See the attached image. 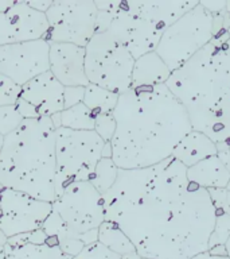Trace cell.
<instances>
[{
    "label": "cell",
    "mask_w": 230,
    "mask_h": 259,
    "mask_svg": "<svg viewBox=\"0 0 230 259\" xmlns=\"http://www.w3.org/2000/svg\"><path fill=\"white\" fill-rule=\"evenodd\" d=\"M186 171L174 157L144 169H119L102 194L105 220L128 236L141 258L191 259L209 250L217 210Z\"/></svg>",
    "instance_id": "obj_1"
},
{
    "label": "cell",
    "mask_w": 230,
    "mask_h": 259,
    "mask_svg": "<svg viewBox=\"0 0 230 259\" xmlns=\"http://www.w3.org/2000/svg\"><path fill=\"white\" fill-rule=\"evenodd\" d=\"M112 113L116 120L112 159L123 170L144 169L168 159L193 130L185 107L165 84L137 87L119 95Z\"/></svg>",
    "instance_id": "obj_2"
},
{
    "label": "cell",
    "mask_w": 230,
    "mask_h": 259,
    "mask_svg": "<svg viewBox=\"0 0 230 259\" xmlns=\"http://www.w3.org/2000/svg\"><path fill=\"white\" fill-rule=\"evenodd\" d=\"M165 85L185 107L193 130L214 143H230V38L210 40Z\"/></svg>",
    "instance_id": "obj_3"
},
{
    "label": "cell",
    "mask_w": 230,
    "mask_h": 259,
    "mask_svg": "<svg viewBox=\"0 0 230 259\" xmlns=\"http://www.w3.org/2000/svg\"><path fill=\"white\" fill-rule=\"evenodd\" d=\"M55 127L50 117L27 119L4 138L0 149V185L36 200L54 202Z\"/></svg>",
    "instance_id": "obj_4"
},
{
    "label": "cell",
    "mask_w": 230,
    "mask_h": 259,
    "mask_svg": "<svg viewBox=\"0 0 230 259\" xmlns=\"http://www.w3.org/2000/svg\"><path fill=\"white\" fill-rule=\"evenodd\" d=\"M52 209L42 230L47 243L80 240L86 246L96 243L98 228L105 222L104 197L90 182L68 186L51 204Z\"/></svg>",
    "instance_id": "obj_5"
},
{
    "label": "cell",
    "mask_w": 230,
    "mask_h": 259,
    "mask_svg": "<svg viewBox=\"0 0 230 259\" xmlns=\"http://www.w3.org/2000/svg\"><path fill=\"white\" fill-rule=\"evenodd\" d=\"M105 142L94 131L55 130V190L62 194L76 182H90L102 158Z\"/></svg>",
    "instance_id": "obj_6"
},
{
    "label": "cell",
    "mask_w": 230,
    "mask_h": 259,
    "mask_svg": "<svg viewBox=\"0 0 230 259\" xmlns=\"http://www.w3.org/2000/svg\"><path fill=\"white\" fill-rule=\"evenodd\" d=\"M135 58L110 32H96L85 46V74L89 84L123 95L132 88Z\"/></svg>",
    "instance_id": "obj_7"
},
{
    "label": "cell",
    "mask_w": 230,
    "mask_h": 259,
    "mask_svg": "<svg viewBox=\"0 0 230 259\" xmlns=\"http://www.w3.org/2000/svg\"><path fill=\"white\" fill-rule=\"evenodd\" d=\"M213 38V15L201 3L167 27L156 53L171 73L182 68Z\"/></svg>",
    "instance_id": "obj_8"
},
{
    "label": "cell",
    "mask_w": 230,
    "mask_h": 259,
    "mask_svg": "<svg viewBox=\"0 0 230 259\" xmlns=\"http://www.w3.org/2000/svg\"><path fill=\"white\" fill-rule=\"evenodd\" d=\"M96 7L112 12L113 19L108 32L127 48L135 60L156 50L165 27L133 10L131 0L96 2Z\"/></svg>",
    "instance_id": "obj_9"
},
{
    "label": "cell",
    "mask_w": 230,
    "mask_h": 259,
    "mask_svg": "<svg viewBox=\"0 0 230 259\" xmlns=\"http://www.w3.org/2000/svg\"><path fill=\"white\" fill-rule=\"evenodd\" d=\"M98 10L93 0L52 2L46 11L48 31L44 39L50 44H70L85 48L96 34Z\"/></svg>",
    "instance_id": "obj_10"
},
{
    "label": "cell",
    "mask_w": 230,
    "mask_h": 259,
    "mask_svg": "<svg viewBox=\"0 0 230 259\" xmlns=\"http://www.w3.org/2000/svg\"><path fill=\"white\" fill-rule=\"evenodd\" d=\"M50 42L43 39L0 46V74L22 88L48 72Z\"/></svg>",
    "instance_id": "obj_11"
},
{
    "label": "cell",
    "mask_w": 230,
    "mask_h": 259,
    "mask_svg": "<svg viewBox=\"0 0 230 259\" xmlns=\"http://www.w3.org/2000/svg\"><path fill=\"white\" fill-rule=\"evenodd\" d=\"M51 209V202L3 188L0 197V230L7 238L40 230Z\"/></svg>",
    "instance_id": "obj_12"
},
{
    "label": "cell",
    "mask_w": 230,
    "mask_h": 259,
    "mask_svg": "<svg viewBox=\"0 0 230 259\" xmlns=\"http://www.w3.org/2000/svg\"><path fill=\"white\" fill-rule=\"evenodd\" d=\"M47 31L46 15L32 10L27 2H15L0 14V46L43 39Z\"/></svg>",
    "instance_id": "obj_13"
},
{
    "label": "cell",
    "mask_w": 230,
    "mask_h": 259,
    "mask_svg": "<svg viewBox=\"0 0 230 259\" xmlns=\"http://www.w3.org/2000/svg\"><path fill=\"white\" fill-rule=\"evenodd\" d=\"M48 72L68 87H88L85 74V48L70 44H50Z\"/></svg>",
    "instance_id": "obj_14"
},
{
    "label": "cell",
    "mask_w": 230,
    "mask_h": 259,
    "mask_svg": "<svg viewBox=\"0 0 230 259\" xmlns=\"http://www.w3.org/2000/svg\"><path fill=\"white\" fill-rule=\"evenodd\" d=\"M64 93V85L51 73L46 72L23 85L19 97L30 103L40 117H51L65 109Z\"/></svg>",
    "instance_id": "obj_15"
},
{
    "label": "cell",
    "mask_w": 230,
    "mask_h": 259,
    "mask_svg": "<svg viewBox=\"0 0 230 259\" xmlns=\"http://www.w3.org/2000/svg\"><path fill=\"white\" fill-rule=\"evenodd\" d=\"M217 155V146L207 135L191 130L174 149L172 157L186 167L197 165L206 158Z\"/></svg>",
    "instance_id": "obj_16"
},
{
    "label": "cell",
    "mask_w": 230,
    "mask_h": 259,
    "mask_svg": "<svg viewBox=\"0 0 230 259\" xmlns=\"http://www.w3.org/2000/svg\"><path fill=\"white\" fill-rule=\"evenodd\" d=\"M186 176L189 182L206 190L211 188L226 189L230 181V173L222 165L217 155L206 158L198 162L197 165L187 167Z\"/></svg>",
    "instance_id": "obj_17"
},
{
    "label": "cell",
    "mask_w": 230,
    "mask_h": 259,
    "mask_svg": "<svg viewBox=\"0 0 230 259\" xmlns=\"http://www.w3.org/2000/svg\"><path fill=\"white\" fill-rule=\"evenodd\" d=\"M171 70L156 53H148L135 60L132 70V88L165 84Z\"/></svg>",
    "instance_id": "obj_18"
},
{
    "label": "cell",
    "mask_w": 230,
    "mask_h": 259,
    "mask_svg": "<svg viewBox=\"0 0 230 259\" xmlns=\"http://www.w3.org/2000/svg\"><path fill=\"white\" fill-rule=\"evenodd\" d=\"M3 259H72L54 244H26L20 247L4 246Z\"/></svg>",
    "instance_id": "obj_19"
},
{
    "label": "cell",
    "mask_w": 230,
    "mask_h": 259,
    "mask_svg": "<svg viewBox=\"0 0 230 259\" xmlns=\"http://www.w3.org/2000/svg\"><path fill=\"white\" fill-rule=\"evenodd\" d=\"M97 242L101 243L102 246L106 247L108 250H110L114 254H119L120 256L136 251L132 242L128 239V236L116 224L106 222V220L98 228Z\"/></svg>",
    "instance_id": "obj_20"
},
{
    "label": "cell",
    "mask_w": 230,
    "mask_h": 259,
    "mask_svg": "<svg viewBox=\"0 0 230 259\" xmlns=\"http://www.w3.org/2000/svg\"><path fill=\"white\" fill-rule=\"evenodd\" d=\"M117 101H119L117 93H113L108 89L100 88L93 84L85 87L82 103L92 111L94 116L101 115V113H112L113 109L116 108Z\"/></svg>",
    "instance_id": "obj_21"
},
{
    "label": "cell",
    "mask_w": 230,
    "mask_h": 259,
    "mask_svg": "<svg viewBox=\"0 0 230 259\" xmlns=\"http://www.w3.org/2000/svg\"><path fill=\"white\" fill-rule=\"evenodd\" d=\"M94 119H96V116L84 103H80V104L66 108L62 112H60L61 127L77 130V131H92V130H94Z\"/></svg>",
    "instance_id": "obj_22"
},
{
    "label": "cell",
    "mask_w": 230,
    "mask_h": 259,
    "mask_svg": "<svg viewBox=\"0 0 230 259\" xmlns=\"http://www.w3.org/2000/svg\"><path fill=\"white\" fill-rule=\"evenodd\" d=\"M117 174H119V167L113 162L112 158H101L93 173L90 184L101 194H105L116 182Z\"/></svg>",
    "instance_id": "obj_23"
},
{
    "label": "cell",
    "mask_w": 230,
    "mask_h": 259,
    "mask_svg": "<svg viewBox=\"0 0 230 259\" xmlns=\"http://www.w3.org/2000/svg\"><path fill=\"white\" fill-rule=\"evenodd\" d=\"M23 120L24 119L20 116L15 104L2 105L0 107V135L3 138L10 135L23 123Z\"/></svg>",
    "instance_id": "obj_24"
},
{
    "label": "cell",
    "mask_w": 230,
    "mask_h": 259,
    "mask_svg": "<svg viewBox=\"0 0 230 259\" xmlns=\"http://www.w3.org/2000/svg\"><path fill=\"white\" fill-rule=\"evenodd\" d=\"M230 238V214L217 213L215 226L210 235L209 250L215 246H225L227 239Z\"/></svg>",
    "instance_id": "obj_25"
},
{
    "label": "cell",
    "mask_w": 230,
    "mask_h": 259,
    "mask_svg": "<svg viewBox=\"0 0 230 259\" xmlns=\"http://www.w3.org/2000/svg\"><path fill=\"white\" fill-rule=\"evenodd\" d=\"M94 133L105 142L110 143L114 131H116V120L113 117V113H101L96 115L94 119Z\"/></svg>",
    "instance_id": "obj_26"
},
{
    "label": "cell",
    "mask_w": 230,
    "mask_h": 259,
    "mask_svg": "<svg viewBox=\"0 0 230 259\" xmlns=\"http://www.w3.org/2000/svg\"><path fill=\"white\" fill-rule=\"evenodd\" d=\"M72 259H121V256L108 250L101 243L96 242L85 246L84 250L81 251L80 254H77L76 256H73Z\"/></svg>",
    "instance_id": "obj_27"
},
{
    "label": "cell",
    "mask_w": 230,
    "mask_h": 259,
    "mask_svg": "<svg viewBox=\"0 0 230 259\" xmlns=\"http://www.w3.org/2000/svg\"><path fill=\"white\" fill-rule=\"evenodd\" d=\"M46 242H47V236L40 228V230L27 232V234H20L8 238L7 244L10 247H20L26 246V244H44Z\"/></svg>",
    "instance_id": "obj_28"
},
{
    "label": "cell",
    "mask_w": 230,
    "mask_h": 259,
    "mask_svg": "<svg viewBox=\"0 0 230 259\" xmlns=\"http://www.w3.org/2000/svg\"><path fill=\"white\" fill-rule=\"evenodd\" d=\"M20 96V88L10 81L7 77L0 74V107L15 104Z\"/></svg>",
    "instance_id": "obj_29"
},
{
    "label": "cell",
    "mask_w": 230,
    "mask_h": 259,
    "mask_svg": "<svg viewBox=\"0 0 230 259\" xmlns=\"http://www.w3.org/2000/svg\"><path fill=\"white\" fill-rule=\"evenodd\" d=\"M85 87H68L65 88L64 93V107L65 109L74 107L84 101Z\"/></svg>",
    "instance_id": "obj_30"
},
{
    "label": "cell",
    "mask_w": 230,
    "mask_h": 259,
    "mask_svg": "<svg viewBox=\"0 0 230 259\" xmlns=\"http://www.w3.org/2000/svg\"><path fill=\"white\" fill-rule=\"evenodd\" d=\"M16 105V109L19 111L20 116L23 117L24 120H27V119H36V117H40L39 113H38V111H36L34 107H32L30 103H27L26 100H23V99H18L15 103Z\"/></svg>",
    "instance_id": "obj_31"
},
{
    "label": "cell",
    "mask_w": 230,
    "mask_h": 259,
    "mask_svg": "<svg viewBox=\"0 0 230 259\" xmlns=\"http://www.w3.org/2000/svg\"><path fill=\"white\" fill-rule=\"evenodd\" d=\"M217 146V157L221 161V163L225 166V169L230 173V150L229 145L225 142H219L215 143Z\"/></svg>",
    "instance_id": "obj_32"
},
{
    "label": "cell",
    "mask_w": 230,
    "mask_h": 259,
    "mask_svg": "<svg viewBox=\"0 0 230 259\" xmlns=\"http://www.w3.org/2000/svg\"><path fill=\"white\" fill-rule=\"evenodd\" d=\"M201 6L211 15H221L226 12V2L225 0H215V2H199Z\"/></svg>",
    "instance_id": "obj_33"
},
{
    "label": "cell",
    "mask_w": 230,
    "mask_h": 259,
    "mask_svg": "<svg viewBox=\"0 0 230 259\" xmlns=\"http://www.w3.org/2000/svg\"><path fill=\"white\" fill-rule=\"evenodd\" d=\"M27 4L32 10H35L38 12L46 14L48 8L51 7L52 2H47V0H36V2H27Z\"/></svg>",
    "instance_id": "obj_34"
},
{
    "label": "cell",
    "mask_w": 230,
    "mask_h": 259,
    "mask_svg": "<svg viewBox=\"0 0 230 259\" xmlns=\"http://www.w3.org/2000/svg\"><path fill=\"white\" fill-rule=\"evenodd\" d=\"M191 259H230L229 256H217V255H211L209 251H205L202 254H198L193 256Z\"/></svg>",
    "instance_id": "obj_35"
},
{
    "label": "cell",
    "mask_w": 230,
    "mask_h": 259,
    "mask_svg": "<svg viewBox=\"0 0 230 259\" xmlns=\"http://www.w3.org/2000/svg\"><path fill=\"white\" fill-rule=\"evenodd\" d=\"M207 251H209L211 255H217V256H227V252H226L225 246H215Z\"/></svg>",
    "instance_id": "obj_36"
},
{
    "label": "cell",
    "mask_w": 230,
    "mask_h": 259,
    "mask_svg": "<svg viewBox=\"0 0 230 259\" xmlns=\"http://www.w3.org/2000/svg\"><path fill=\"white\" fill-rule=\"evenodd\" d=\"M14 4H15V2H6V0H0V14H2V12H6L7 10H10Z\"/></svg>",
    "instance_id": "obj_37"
},
{
    "label": "cell",
    "mask_w": 230,
    "mask_h": 259,
    "mask_svg": "<svg viewBox=\"0 0 230 259\" xmlns=\"http://www.w3.org/2000/svg\"><path fill=\"white\" fill-rule=\"evenodd\" d=\"M102 158H112V147H110V143H105L104 150H102Z\"/></svg>",
    "instance_id": "obj_38"
},
{
    "label": "cell",
    "mask_w": 230,
    "mask_h": 259,
    "mask_svg": "<svg viewBox=\"0 0 230 259\" xmlns=\"http://www.w3.org/2000/svg\"><path fill=\"white\" fill-rule=\"evenodd\" d=\"M121 259H141V256L135 251V252H131V254L121 255Z\"/></svg>",
    "instance_id": "obj_39"
},
{
    "label": "cell",
    "mask_w": 230,
    "mask_h": 259,
    "mask_svg": "<svg viewBox=\"0 0 230 259\" xmlns=\"http://www.w3.org/2000/svg\"><path fill=\"white\" fill-rule=\"evenodd\" d=\"M7 240L8 238L4 235V232L2 230H0V246H6L7 244Z\"/></svg>",
    "instance_id": "obj_40"
},
{
    "label": "cell",
    "mask_w": 230,
    "mask_h": 259,
    "mask_svg": "<svg viewBox=\"0 0 230 259\" xmlns=\"http://www.w3.org/2000/svg\"><path fill=\"white\" fill-rule=\"evenodd\" d=\"M227 190V189H226ZM225 213L230 214V190H227V198H226V212Z\"/></svg>",
    "instance_id": "obj_41"
},
{
    "label": "cell",
    "mask_w": 230,
    "mask_h": 259,
    "mask_svg": "<svg viewBox=\"0 0 230 259\" xmlns=\"http://www.w3.org/2000/svg\"><path fill=\"white\" fill-rule=\"evenodd\" d=\"M225 247H226V252H227V256L230 258V238L227 239V242H226Z\"/></svg>",
    "instance_id": "obj_42"
},
{
    "label": "cell",
    "mask_w": 230,
    "mask_h": 259,
    "mask_svg": "<svg viewBox=\"0 0 230 259\" xmlns=\"http://www.w3.org/2000/svg\"><path fill=\"white\" fill-rule=\"evenodd\" d=\"M226 15L230 19V2H226Z\"/></svg>",
    "instance_id": "obj_43"
},
{
    "label": "cell",
    "mask_w": 230,
    "mask_h": 259,
    "mask_svg": "<svg viewBox=\"0 0 230 259\" xmlns=\"http://www.w3.org/2000/svg\"><path fill=\"white\" fill-rule=\"evenodd\" d=\"M4 255V246H0V259H3Z\"/></svg>",
    "instance_id": "obj_44"
},
{
    "label": "cell",
    "mask_w": 230,
    "mask_h": 259,
    "mask_svg": "<svg viewBox=\"0 0 230 259\" xmlns=\"http://www.w3.org/2000/svg\"><path fill=\"white\" fill-rule=\"evenodd\" d=\"M3 141H4V138L0 135V149H2V146H3Z\"/></svg>",
    "instance_id": "obj_45"
},
{
    "label": "cell",
    "mask_w": 230,
    "mask_h": 259,
    "mask_svg": "<svg viewBox=\"0 0 230 259\" xmlns=\"http://www.w3.org/2000/svg\"><path fill=\"white\" fill-rule=\"evenodd\" d=\"M2 192H3V186L0 185V197H2Z\"/></svg>",
    "instance_id": "obj_46"
},
{
    "label": "cell",
    "mask_w": 230,
    "mask_h": 259,
    "mask_svg": "<svg viewBox=\"0 0 230 259\" xmlns=\"http://www.w3.org/2000/svg\"><path fill=\"white\" fill-rule=\"evenodd\" d=\"M226 189L230 190V181H229V184H227V186H226Z\"/></svg>",
    "instance_id": "obj_47"
},
{
    "label": "cell",
    "mask_w": 230,
    "mask_h": 259,
    "mask_svg": "<svg viewBox=\"0 0 230 259\" xmlns=\"http://www.w3.org/2000/svg\"><path fill=\"white\" fill-rule=\"evenodd\" d=\"M227 34H229V38H230V26H229V28H227Z\"/></svg>",
    "instance_id": "obj_48"
},
{
    "label": "cell",
    "mask_w": 230,
    "mask_h": 259,
    "mask_svg": "<svg viewBox=\"0 0 230 259\" xmlns=\"http://www.w3.org/2000/svg\"><path fill=\"white\" fill-rule=\"evenodd\" d=\"M227 145H229V150H230V143H227Z\"/></svg>",
    "instance_id": "obj_49"
},
{
    "label": "cell",
    "mask_w": 230,
    "mask_h": 259,
    "mask_svg": "<svg viewBox=\"0 0 230 259\" xmlns=\"http://www.w3.org/2000/svg\"><path fill=\"white\" fill-rule=\"evenodd\" d=\"M141 259H147V258H141Z\"/></svg>",
    "instance_id": "obj_50"
}]
</instances>
